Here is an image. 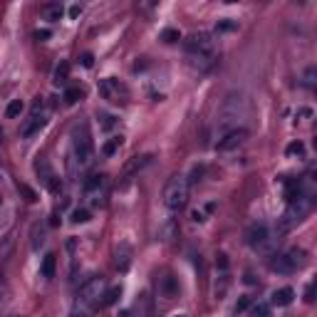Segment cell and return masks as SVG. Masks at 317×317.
<instances>
[{"mask_svg":"<svg viewBox=\"0 0 317 317\" xmlns=\"http://www.w3.org/2000/svg\"><path fill=\"white\" fill-rule=\"evenodd\" d=\"M119 297H121V287L117 285V287H112V290H107V292H104L102 305H107V307H109V305H117V300H119Z\"/></svg>","mask_w":317,"mask_h":317,"instance_id":"18","label":"cell"},{"mask_svg":"<svg viewBox=\"0 0 317 317\" xmlns=\"http://www.w3.org/2000/svg\"><path fill=\"white\" fill-rule=\"evenodd\" d=\"M186 57H189L191 67L206 72L213 67V62L218 57V42L208 33H196L186 40Z\"/></svg>","mask_w":317,"mask_h":317,"instance_id":"1","label":"cell"},{"mask_svg":"<svg viewBox=\"0 0 317 317\" xmlns=\"http://www.w3.org/2000/svg\"><path fill=\"white\" fill-rule=\"evenodd\" d=\"M79 62H82V67H92V65H94V57H92L89 52H84V55L79 57Z\"/></svg>","mask_w":317,"mask_h":317,"instance_id":"33","label":"cell"},{"mask_svg":"<svg viewBox=\"0 0 317 317\" xmlns=\"http://www.w3.org/2000/svg\"><path fill=\"white\" fill-rule=\"evenodd\" d=\"M285 154H287V156H302V154H305V144H302V141H292V144L285 149Z\"/></svg>","mask_w":317,"mask_h":317,"instance_id":"28","label":"cell"},{"mask_svg":"<svg viewBox=\"0 0 317 317\" xmlns=\"http://www.w3.org/2000/svg\"><path fill=\"white\" fill-rule=\"evenodd\" d=\"M119 317H131V312H129V310H121V312H119Z\"/></svg>","mask_w":317,"mask_h":317,"instance_id":"40","label":"cell"},{"mask_svg":"<svg viewBox=\"0 0 317 317\" xmlns=\"http://www.w3.org/2000/svg\"><path fill=\"white\" fill-rule=\"evenodd\" d=\"M99 94H102V99H107L112 104H126L129 102L126 84L119 82V79H114V77H107V79L99 82Z\"/></svg>","mask_w":317,"mask_h":317,"instance_id":"10","label":"cell"},{"mask_svg":"<svg viewBox=\"0 0 317 317\" xmlns=\"http://www.w3.org/2000/svg\"><path fill=\"white\" fill-rule=\"evenodd\" d=\"M89 218H92V216H89L87 208H75V211H72V221H75V223H87Z\"/></svg>","mask_w":317,"mask_h":317,"instance_id":"29","label":"cell"},{"mask_svg":"<svg viewBox=\"0 0 317 317\" xmlns=\"http://www.w3.org/2000/svg\"><path fill=\"white\" fill-rule=\"evenodd\" d=\"M42 277H55V255H45V260H42Z\"/></svg>","mask_w":317,"mask_h":317,"instance_id":"19","label":"cell"},{"mask_svg":"<svg viewBox=\"0 0 317 317\" xmlns=\"http://www.w3.org/2000/svg\"><path fill=\"white\" fill-rule=\"evenodd\" d=\"M42 126H45V117H42V114H38V117L33 114V117L20 126V134H23V136H33V134H35V131H40Z\"/></svg>","mask_w":317,"mask_h":317,"instance_id":"13","label":"cell"},{"mask_svg":"<svg viewBox=\"0 0 317 317\" xmlns=\"http://www.w3.org/2000/svg\"><path fill=\"white\" fill-rule=\"evenodd\" d=\"M35 171H38V176L42 179V184H45V186L55 179L52 166H50V161H47V156H38V161H35Z\"/></svg>","mask_w":317,"mask_h":317,"instance_id":"12","label":"cell"},{"mask_svg":"<svg viewBox=\"0 0 317 317\" xmlns=\"http://www.w3.org/2000/svg\"><path fill=\"white\" fill-rule=\"evenodd\" d=\"M99 297H104V277H92L89 282L82 285L77 302H75V315L72 317H87V312L99 305Z\"/></svg>","mask_w":317,"mask_h":317,"instance_id":"3","label":"cell"},{"mask_svg":"<svg viewBox=\"0 0 317 317\" xmlns=\"http://www.w3.org/2000/svg\"><path fill=\"white\" fill-rule=\"evenodd\" d=\"M245 117V109H243V99L240 97H228L221 114H218V126H221V134H228L233 129H238L240 119Z\"/></svg>","mask_w":317,"mask_h":317,"instance_id":"5","label":"cell"},{"mask_svg":"<svg viewBox=\"0 0 317 317\" xmlns=\"http://www.w3.org/2000/svg\"><path fill=\"white\" fill-rule=\"evenodd\" d=\"M161 40H164L166 45H171V42H179V40H181V35H179V30H174V28H166V30L161 33Z\"/></svg>","mask_w":317,"mask_h":317,"instance_id":"27","label":"cell"},{"mask_svg":"<svg viewBox=\"0 0 317 317\" xmlns=\"http://www.w3.org/2000/svg\"><path fill=\"white\" fill-rule=\"evenodd\" d=\"M292 300H295V290H292V287H280V290H275L273 297H270V302L277 305V307H285V305H290Z\"/></svg>","mask_w":317,"mask_h":317,"instance_id":"14","label":"cell"},{"mask_svg":"<svg viewBox=\"0 0 317 317\" xmlns=\"http://www.w3.org/2000/svg\"><path fill=\"white\" fill-rule=\"evenodd\" d=\"M119 146H121V136H114L112 141H107V144L102 146V154H104V156H112Z\"/></svg>","mask_w":317,"mask_h":317,"instance_id":"24","label":"cell"},{"mask_svg":"<svg viewBox=\"0 0 317 317\" xmlns=\"http://www.w3.org/2000/svg\"><path fill=\"white\" fill-rule=\"evenodd\" d=\"M315 77H317V70H315V67H307V70H305V79H302L305 87L312 89V87H315Z\"/></svg>","mask_w":317,"mask_h":317,"instance_id":"30","label":"cell"},{"mask_svg":"<svg viewBox=\"0 0 317 317\" xmlns=\"http://www.w3.org/2000/svg\"><path fill=\"white\" fill-rule=\"evenodd\" d=\"M169 317H186V315H181V312H179V315H169Z\"/></svg>","mask_w":317,"mask_h":317,"instance_id":"41","label":"cell"},{"mask_svg":"<svg viewBox=\"0 0 317 317\" xmlns=\"http://www.w3.org/2000/svg\"><path fill=\"white\" fill-rule=\"evenodd\" d=\"M50 35H52L50 30H38V33H35V38H38V40H47Z\"/></svg>","mask_w":317,"mask_h":317,"instance_id":"36","label":"cell"},{"mask_svg":"<svg viewBox=\"0 0 317 317\" xmlns=\"http://www.w3.org/2000/svg\"><path fill=\"white\" fill-rule=\"evenodd\" d=\"M245 243L253 248V250H260V253H268L273 245H275V238L270 233V228L265 223H253L248 231H245Z\"/></svg>","mask_w":317,"mask_h":317,"instance_id":"8","label":"cell"},{"mask_svg":"<svg viewBox=\"0 0 317 317\" xmlns=\"http://www.w3.org/2000/svg\"><path fill=\"white\" fill-rule=\"evenodd\" d=\"M0 203H3V196H0Z\"/></svg>","mask_w":317,"mask_h":317,"instance_id":"42","label":"cell"},{"mask_svg":"<svg viewBox=\"0 0 317 317\" xmlns=\"http://www.w3.org/2000/svg\"><path fill=\"white\" fill-rule=\"evenodd\" d=\"M67 77H70V62H60L57 67H55V84L60 87V84H65L67 82Z\"/></svg>","mask_w":317,"mask_h":317,"instance_id":"16","label":"cell"},{"mask_svg":"<svg viewBox=\"0 0 317 317\" xmlns=\"http://www.w3.org/2000/svg\"><path fill=\"white\" fill-rule=\"evenodd\" d=\"M79 13H82V8H79V5H72V8H70V18H77Z\"/></svg>","mask_w":317,"mask_h":317,"instance_id":"37","label":"cell"},{"mask_svg":"<svg viewBox=\"0 0 317 317\" xmlns=\"http://www.w3.org/2000/svg\"><path fill=\"white\" fill-rule=\"evenodd\" d=\"M107 194H109V181H107V176H104V174L92 176V179L84 184V198H87V203H89V206L102 208V206L107 203Z\"/></svg>","mask_w":317,"mask_h":317,"instance_id":"9","label":"cell"},{"mask_svg":"<svg viewBox=\"0 0 317 317\" xmlns=\"http://www.w3.org/2000/svg\"><path fill=\"white\" fill-rule=\"evenodd\" d=\"M79 169H89L94 164V146H92V136L87 131V124L77 126L72 134V161Z\"/></svg>","mask_w":317,"mask_h":317,"instance_id":"2","label":"cell"},{"mask_svg":"<svg viewBox=\"0 0 317 317\" xmlns=\"http://www.w3.org/2000/svg\"><path fill=\"white\" fill-rule=\"evenodd\" d=\"M189 194H191V181L186 176H174L166 189H164V203L169 211H181L189 203Z\"/></svg>","mask_w":317,"mask_h":317,"instance_id":"4","label":"cell"},{"mask_svg":"<svg viewBox=\"0 0 317 317\" xmlns=\"http://www.w3.org/2000/svg\"><path fill=\"white\" fill-rule=\"evenodd\" d=\"M233 28H236V23H231V20L218 23V33H226V30H233Z\"/></svg>","mask_w":317,"mask_h":317,"instance_id":"34","label":"cell"},{"mask_svg":"<svg viewBox=\"0 0 317 317\" xmlns=\"http://www.w3.org/2000/svg\"><path fill=\"white\" fill-rule=\"evenodd\" d=\"M62 15H65L62 3H50V5H45V18H47V20H62Z\"/></svg>","mask_w":317,"mask_h":317,"instance_id":"15","label":"cell"},{"mask_svg":"<svg viewBox=\"0 0 317 317\" xmlns=\"http://www.w3.org/2000/svg\"><path fill=\"white\" fill-rule=\"evenodd\" d=\"M18 191L23 194V198H25L28 203H35V201H38V194H35L28 184H18Z\"/></svg>","mask_w":317,"mask_h":317,"instance_id":"25","label":"cell"},{"mask_svg":"<svg viewBox=\"0 0 317 317\" xmlns=\"http://www.w3.org/2000/svg\"><path fill=\"white\" fill-rule=\"evenodd\" d=\"M245 139H248V131H245V129H233V131H228V134H223V136L218 139V149H221V151L236 149V146H240Z\"/></svg>","mask_w":317,"mask_h":317,"instance_id":"11","label":"cell"},{"mask_svg":"<svg viewBox=\"0 0 317 317\" xmlns=\"http://www.w3.org/2000/svg\"><path fill=\"white\" fill-rule=\"evenodd\" d=\"M310 208H312V198H307V196H297L295 201H290L287 203V208H285V213H282V218H280V233H285V231H290V228H295L307 213H310Z\"/></svg>","mask_w":317,"mask_h":317,"instance_id":"6","label":"cell"},{"mask_svg":"<svg viewBox=\"0 0 317 317\" xmlns=\"http://www.w3.org/2000/svg\"><path fill=\"white\" fill-rule=\"evenodd\" d=\"M216 265H218L221 270H226V268H228V258H226V255H218V260H216Z\"/></svg>","mask_w":317,"mask_h":317,"instance_id":"35","label":"cell"},{"mask_svg":"<svg viewBox=\"0 0 317 317\" xmlns=\"http://www.w3.org/2000/svg\"><path fill=\"white\" fill-rule=\"evenodd\" d=\"M25 109V104L20 102V99H13L10 104H8V109H5V114L10 117V119H15V117H20V112Z\"/></svg>","mask_w":317,"mask_h":317,"instance_id":"22","label":"cell"},{"mask_svg":"<svg viewBox=\"0 0 317 317\" xmlns=\"http://www.w3.org/2000/svg\"><path fill=\"white\" fill-rule=\"evenodd\" d=\"M305 300H307V302H312V285H307V290H305Z\"/></svg>","mask_w":317,"mask_h":317,"instance_id":"38","label":"cell"},{"mask_svg":"<svg viewBox=\"0 0 317 317\" xmlns=\"http://www.w3.org/2000/svg\"><path fill=\"white\" fill-rule=\"evenodd\" d=\"M250 317H270V305H265V302H258V305H253V310H250Z\"/></svg>","mask_w":317,"mask_h":317,"instance_id":"26","label":"cell"},{"mask_svg":"<svg viewBox=\"0 0 317 317\" xmlns=\"http://www.w3.org/2000/svg\"><path fill=\"white\" fill-rule=\"evenodd\" d=\"M65 104H77L79 99H82V89H77V87H72V89H65Z\"/></svg>","mask_w":317,"mask_h":317,"instance_id":"21","label":"cell"},{"mask_svg":"<svg viewBox=\"0 0 317 317\" xmlns=\"http://www.w3.org/2000/svg\"><path fill=\"white\" fill-rule=\"evenodd\" d=\"M5 295V280H3V275H0V297Z\"/></svg>","mask_w":317,"mask_h":317,"instance_id":"39","label":"cell"},{"mask_svg":"<svg viewBox=\"0 0 317 317\" xmlns=\"http://www.w3.org/2000/svg\"><path fill=\"white\" fill-rule=\"evenodd\" d=\"M99 124H102V129H112L114 124H117V117H112V114H99Z\"/></svg>","mask_w":317,"mask_h":317,"instance_id":"31","label":"cell"},{"mask_svg":"<svg viewBox=\"0 0 317 317\" xmlns=\"http://www.w3.org/2000/svg\"><path fill=\"white\" fill-rule=\"evenodd\" d=\"M146 164H151V156H134L131 161L126 164V174H134V171L144 169Z\"/></svg>","mask_w":317,"mask_h":317,"instance_id":"17","label":"cell"},{"mask_svg":"<svg viewBox=\"0 0 317 317\" xmlns=\"http://www.w3.org/2000/svg\"><path fill=\"white\" fill-rule=\"evenodd\" d=\"M305 263H307V253H305L302 248H290V250L282 253V255H273L270 270L282 273V275H290V273H295L297 268H302Z\"/></svg>","mask_w":317,"mask_h":317,"instance_id":"7","label":"cell"},{"mask_svg":"<svg viewBox=\"0 0 317 317\" xmlns=\"http://www.w3.org/2000/svg\"><path fill=\"white\" fill-rule=\"evenodd\" d=\"M42 243H45V231L35 223V226H33V248H35V250H40V245H42Z\"/></svg>","mask_w":317,"mask_h":317,"instance_id":"23","label":"cell"},{"mask_svg":"<svg viewBox=\"0 0 317 317\" xmlns=\"http://www.w3.org/2000/svg\"><path fill=\"white\" fill-rule=\"evenodd\" d=\"M250 305H253V300H250L248 295H243V297L238 300V305H236V312H245V310H248Z\"/></svg>","mask_w":317,"mask_h":317,"instance_id":"32","label":"cell"},{"mask_svg":"<svg viewBox=\"0 0 317 317\" xmlns=\"http://www.w3.org/2000/svg\"><path fill=\"white\" fill-rule=\"evenodd\" d=\"M161 290H164V295L166 297H174L176 292H179V285L174 282V277L169 275V277H164V282H161Z\"/></svg>","mask_w":317,"mask_h":317,"instance_id":"20","label":"cell"}]
</instances>
